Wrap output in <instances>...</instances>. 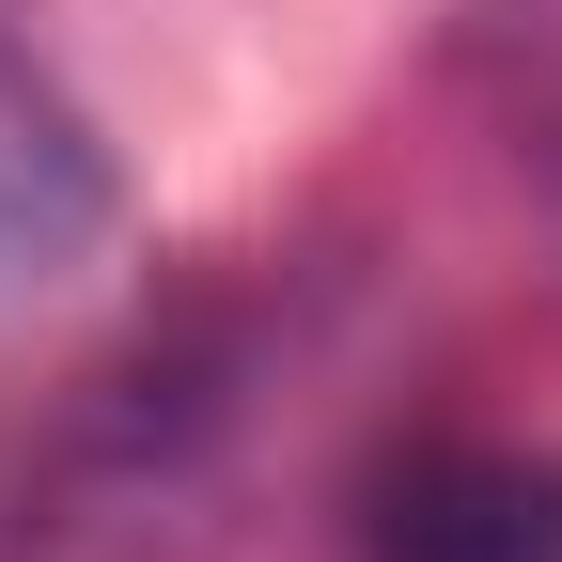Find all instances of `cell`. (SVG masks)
<instances>
[{
	"label": "cell",
	"mask_w": 562,
	"mask_h": 562,
	"mask_svg": "<svg viewBox=\"0 0 562 562\" xmlns=\"http://www.w3.org/2000/svg\"><path fill=\"white\" fill-rule=\"evenodd\" d=\"M110 235H125V172H110L94 110L63 94L16 32H0V313H32V297H63V281H94Z\"/></svg>",
	"instance_id": "1"
},
{
	"label": "cell",
	"mask_w": 562,
	"mask_h": 562,
	"mask_svg": "<svg viewBox=\"0 0 562 562\" xmlns=\"http://www.w3.org/2000/svg\"><path fill=\"white\" fill-rule=\"evenodd\" d=\"M360 562H562V453L516 438H438L375 484Z\"/></svg>",
	"instance_id": "2"
}]
</instances>
